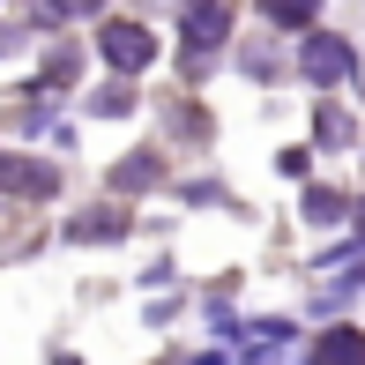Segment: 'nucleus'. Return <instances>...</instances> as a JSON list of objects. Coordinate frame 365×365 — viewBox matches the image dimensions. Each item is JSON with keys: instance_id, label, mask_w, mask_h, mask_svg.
<instances>
[{"instance_id": "nucleus-1", "label": "nucleus", "mask_w": 365, "mask_h": 365, "mask_svg": "<svg viewBox=\"0 0 365 365\" xmlns=\"http://www.w3.org/2000/svg\"><path fill=\"white\" fill-rule=\"evenodd\" d=\"M97 45H105V60H112V68H149V53H157V38H149L142 23H112Z\"/></svg>"}, {"instance_id": "nucleus-2", "label": "nucleus", "mask_w": 365, "mask_h": 365, "mask_svg": "<svg viewBox=\"0 0 365 365\" xmlns=\"http://www.w3.org/2000/svg\"><path fill=\"white\" fill-rule=\"evenodd\" d=\"M306 75L313 82H343L351 75V45L343 38H306Z\"/></svg>"}, {"instance_id": "nucleus-3", "label": "nucleus", "mask_w": 365, "mask_h": 365, "mask_svg": "<svg viewBox=\"0 0 365 365\" xmlns=\"http://www.w3.org/2000/svg\"><path fill=\"white\" fill-rule=\"evenodd\" d=\"M313 365H365V336L358 328H328V336L313 343Z\"/></svg>"}, {"instance_id": "nucleus-4", "label": "nucleus", "mask_w": 365, "mask_h": 365, "mask_svg": "<svg viewBox=\"0 0 365 365\" xmlns=\"http://www.w3.org/2000/svg\"><path fill=\"white\" fill-rule=\"evenodd\" d=\"M224 23H231L224 8H194V15H187V30H194V45H217V38H224Z\"/></svg>"}, {"instance_id": "nucleus-5", "label": "nucleus", "mask_w": 365, "mask_h": 365, "mask_svg": "<svg viewBox=\"0 0 365 365\" xmlns=\"http://www.w3.org/2000/svg\"><path fill=\"white\" fill-rule=\"evenodd\" d=\"M0 179L23 187V194H45V187H53V172H30V164H0Z\"/></svg>"}, {"instance_id": "nucleus-6", "label": "nucleus", "mask_w": 365, "mask_h": 365, "mask_svg": "<svg viewBox=\"0 0 365 365\" xmlns=\"http://www.w3.org/2000/svg\"><path fill=\"white\" fill-rule=\"evenodd\" d=\"M306 209H313V217H321V224H336V217H343V194H328V187H313V194H306Z\"/></svg>"}, {"instance_id": "nucleus-7", "label": "nucleus", "mask_w": 365, "mask_h": 365, "mask_svg": "<svg viewBox=\"0 0 365 365\" xmlns=\"http://www.w3.org/2000/svg\"><path fill=\"white\" fill-rule=\"evenodd\" d=\"M358 239H365V224H358Z\"/></svg>"}]
</instances>
